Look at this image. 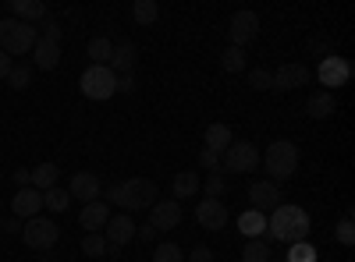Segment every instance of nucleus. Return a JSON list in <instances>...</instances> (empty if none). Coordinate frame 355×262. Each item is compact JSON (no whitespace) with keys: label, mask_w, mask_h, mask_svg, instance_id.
<instances>
[{"label":"nucleus","mask_w":355,"mask_h":262,"mask_svg":"<svg viewBox=\"0 0 355 262\" xmlns=\"http://www.w3.org/2000/svg\"><path fill=\"white\" fill-rule=\"evenodd\" d=\"M57 238H61V227L46 216H33V220L21 223V241L33 252H50L57 245Z\"/></svg>","instance_id":"obj_5"},{"label":"nucleus","mask_w":355,"mask_h":262,"mask_svg":"<svg viewBox=\"0 0 355 262\" xmlns=\"http://www.w3.org/2000/svg\"><path fill=\"white\" fill-rule=\"evenodd\" d=\"M249 89H256V93L274 89V78H270V71H266V68H252V71H249Z\"/></svg>","instance_id":"obj_37"},{"label":"nucleus","mask_w":355,"mask_h":262,"mask_svg":"<svg viewBox=\"0 0 355 262\" xmlns=\"http://www.w3.org/2000/svg\"><path fill=\"white\" fill-rule=\"evenodd\" d=\"M199 167L214 174V170H220V156H217V153H210V149H199Z\"/></svg>","instance_id":"obj_39"},{"label":"nucleus","mask_w":355,"mask_h":262,"mask_svg":"<svg viewBox=\"0 0 355 262\" xmlns=\"http://www.w3.org/2000/svg\"><path fill=\"white\" fill-rule=\"evenodd\" d=\"M316 78H320V85H327V93H334V89L352 82V61L348 57H338V53L323 57L320 68H316Z\"/></svg>","instance_id":"obj_9"},{"label":"nucleus","mask_w":355,"mask_h":262,"mask_svg":"<svg viewBox=\"0 0 355 262\" xmlns=\"http://www.w3.org/2000/svg\"><path fill=\"white\" fill-rule=\"evenodd\" d=\"M85 53H89V61H93V64H103V68H110V57H114V43H110L107 36H96V39H89Z\"/></svg>","instance_id":"obj_26"},{"label":"nucleus","mask_w":355,"mask_h":262,"mask_svg":"<svg viewBox=\"0 0 355 262\" xmlns=\"http://www.w3.org/2000/svg\"><path fill=\"white\" fill-rule=\"evenodd\" d=\"M227 145H231V128H227V124H220V121H217V124H210V128L202 131V149H210V153H217V156H220V153L227 149Z\"/></svg>","instance_id":"obj_23"},{"label":"nucleus","mask_w":355,"mask_h":262,"mask_svg":"<svg viewBox=\"0 0 355 262\" xmlns=\"http://www.w3.org/2000/svg\"><path fill=\"white\" fill-rule=\"evenodd\" d=\"M33 61H36L40 71H53L57 64H61V46H53V43H46V39H36Z\"/></svg>","instance_id":"obj_22"},{"label":"nucleus","mask_w":355,"mask_h":262,"mask_svg":"<svg viewBox=\"0 0 355 262\" xmlns=\"http://www.w3.org/2000/svg\"><path fill=\"white\" fill-rule=\"evenodd\" d=\"M0 230H8V234H21V220L15 216V220H4V227Z\"/></svg>","instance_id":"obj_45"},{"label":"nucleus","mask_w":355,"mask_h":262,"mask_svg":"<svg viewBox=\"0 0 355 262\" xmlns=\"http://www.w3.org/2000/svg\"><path fill=\"white\" fill-rule=\"evenodd\" d=\"M256 36H259V15L249 11V8H245V11H234L231 21H227V39H231V46L245 50Z\"/></svg>","instance_id":"obj_8"},{"label":"nucleus","mask_w":355,"mask_h":262,"mask_svg":"<svg viewBox=\"0 0 355 262\" xmlns=\"http://www.w3.org/2000/svg\"><path fill=\"white\" fill-rule=\"evenodd\" d=\"M135 43L121 39V43H114V57H110V71L114 75H132L135 71Z\"/></svg>","instance_id":"obj_19"},{"label":"nucleus","mask_w":355,"mask_h":262,"mask_svg":"<svg viewBox=\"0 0 355 262\" xmlns=\"http://www.w3.org/2000/svg\"><path fill=\"white\" fill-rule=\"evenodd\" d=\"M202 191H206V198H220V195L227 191V178H224V170H214L210 178H206Z\"/></svg>","instance_id":"obj_35"},{"label":"nucleus","mask_w":355,"mask_h":262,"mask_svg":"<svg viewBox=\"0 0 355 262\" xmlns=\"http://www.w3.org/2000/svg\"><path fill=\"white\" fill-rule=\"evenodd\" d=\"M8 82H11V89H15V93L28 89V82H33V68H28V64H15L11 75H8Z\"/></svg>","instance_id":"obj_36"},{"label":"nucleus","mask_w":355,"mask_h":262,"mask_svg":"<svg viewBox=\"0 0 355 262\" xmlns=\"http://www.w3.org/2000/svg\"><path fill=\"white\" fill-rule=\"evenodd\" d=\"M36 39H40L36 25H25L18 18H4V21H0V50H4L11 61L21 57V53H33Z\"/></svg>","instance_id":"obj_4"},{"label":"nucleus","mask_w":355,"mask_h":262,"mask_svg":"<svg viewBox=\"0 0 355 262\" xmlns=\"http://www.w3.org/2000/svg\"><path fill=\"white\" fill-rule=\"evenodd\" d=\"M309 50H316V53H323V57H331V53H334V50H331L327 43H323V39H313V43H309Z\"/></svg>","instance_id":"obj_46"},{"label":"nucleus","mask_w":355,"mask_h":262,"mask_svg":"<svg viewBox=\"0 0 355 262\" xmlns=\"http://www.w3.org/2000/svg\"><path fill=\"white\" fill-rule=\"evenodd\" d=\"M239 230L245 234V241L263 238V234H266V216H263V213H256V209H245V213L239 216Z\"/></svg>","instance_id":"obj_25"},{"label":"nucleus","mask_w":355,"mask_h":262,"mask_svg":"<svg viewBox=\"0 0 355 262\" xmlns=\"http://www.w3.org/2000/svg\"><path fill=\"white\" fill-rule=\"evenodd\" d=\"M57 170L53 163H40V167H33L28 170V185H33L36 191H50V188H57Z\"/></svg>","instance_id":"obj_24"},{"label":"nucleus","mask_w":355,"mask_h":262,"mask_svg":"<svg viewBox=\"0 0 355 262\" xmlns=\"http://www.w3.org/2000/svg\"><path fill=\"white\" fill-rule=\"evenodd\" d=\"M182 216H185L182 202H178V198H164V202H153V206H150V220H146V223L160 234V230H174L178 223H182Z\"/></svg>","instance_id":"obj_10"},{"label":"nucleus","mask_w":355,"mask_h":262,"mask_svg":"<svg viewBox=\"0 0 355 262\" xmlns=\"http://www.w3.org/2000/svg\"><path fill=\"white\" fill-rule=\"evenodd\" d=\"M220 167L227 174H252L259 167V149L252 142H231L220 153Z\"/></svg>","instance_id":"obj_7"},{"label":"nucleus","mask_w":355,"mask_h":262,"mask_svg":"<svg viewBox=\"0 0 355 262\" xmlns=\"http://www.w3.org/2000/svg\"><path fill=\"white\" fill-rule=\"evenodd\" d=\"M103 238H107V245H110V248L121 252L128 241H135V220H132L128 213L110 216V220H107V227H103Z\"/></svg>","instance_id":"obj_13"},{"label":"nucleus","mask_w":355,"mask_h":262,"mask_svg":"<svg viewBox=\"0 0 355 262\" xmlns=\"http://www.w3.org/2000/svg\"><path fill=\"white\" fill-rule=\"evenodd\" d=\"M68 206H71L68 188H50V191H43V209H50V213H64Z\"/></svg>","instance_id":"obj_30"},{"label":"nucleus","mask_w":355,"mask_h":262,"mask_svg":"<svg viewBox=\"0 0 355 262\" xmlns=\"http://www.w3.org/2000/svg\"><path fill=\"white\" fill-rule=\"evenodd\" d=\"M107 220H110V206H107L103 198H96V202H85L82 213H78V223L89 230V234H100V230L107 227Z\"/></svg>","instance_id":"obj_17"},{"label":"nucleus","mask_w":355,"mask_h":262,"mask_svg":"<svg viewBox=\"0 0 355 262\" xmlns=\"http://www.w3.org/2000/svg\"><path fill=\"white\" fill-rule=\"evenodd\" d=\"M245 50H239V46H227L224 53H220V71H227V75H239V71H245Z\"/></svg>","instance_id":"obj_29"},{"label":"nucleus","mask_w":355,"mask_h":262,"mask_svg":"<svg viewBox=\"0 0 355 262\" xmlns=\"http://www.w3.org/2000/svg\"><path fill=\"white\" fill-rule=\"evenodd\" d=\"M11 209H15L18 220L40 216V213H43V191H36V188H18V195L11 198Z\"/></svg>","instance_id":"obj_16"},{"label":"nucleus","mask_w":355,"mask_h":262,"mask_svg":"<svg viewBox=\"0 0 355 262\" xmlns=\"http://www.w3.org/2000/svg\"><path fill=\"white\" fill-rule=\"evenodd\" d=\"M117 93L132 96L135 93V75H117Z\"/></svg>","instance_id":"obj_41"},{"label":"nucleus","mask_w":355,"mask_h":262,"mask_svg":"<svg viewBox=\"0 0 355 262\" xmlns=\"http://www.w3.org/2000/svg\"><path fill=\"white\" fill-rule=\"evenodd\" d=\"M15 185H18V188H33V185H28V170H25V167L15 170Z\"/></svg>","instance_id":"obj_44"},{"label":"nucleus","mask_w":355,"mask_h":262,"mask_svg":"<svg viewBox=\"0 0 355 262\" xmlns=\"http://www.w3.org/2000/svg\"><path fill=\"white\" fill-rule=\"evenodd\" d=\"M199 188H202V181H199V174H196V170H178V174H174V181H171V191H174L178 202H182V198H192Z\"/></svg>","instance_id":"obj_21"},{"label":"nucleus","mask_w":355,"mask_h":262,"mask_svg":"<svg viewBox=\"0 0 355 262\" xmlns=\"http://www.w3.org/2000/svg\"><path fill=\"white\" fill-rule=\"evenodd\" d=\"M249 198H252V209L256 213H274L277 206H281V185H274V181H252L249 185Z\"/></svg>","instance_id":"obj_12"},{"label":"nucleus","mask_w":355,"mask_h":262,"mask_svg":"<svg viewBox=\"0 0 355 262\" xmlns=\"http://www.w3.org/2000/svg\"><path fill=\"white\" fill-rule=\"evenodd\" d=\"M153 262H185V252H182V245H174V241H160L153 248Z\"/></svg>","instance_id":"obj_31"},{"label":"nucleus","mask_w":355,"mask_h":262,"mask_svg":"<svg viewBox=\"0 0 355 262\" xmlns=\"http://www.w3.org/2000/svg\"><path fill=\"white\" fill-rule=\"evenodd\" d=\"M270 78H274V89L291 93V89H302V85L313 78V71H309L306 64H299V61H288V64H281L277 71H270Z\"/></svg>","instance_id":"obj_11"},{"label":"nucleus","mask_w":355,"mask_h":262,"mask_svg":"<svg viewBox=\"0 0 355 262\" xmlns=\"http://www.w3.org/2000/svg\"><path fill=\"white\" fill-rule=\"evenodd\" d=\"M284 262H316V248L309 245V241H295L291 248H288V259Z\"/></svg>","instance_id":"obj_34"},{"label":"nucleus","mask_w":355,"mask_h":262,"mask_svg":"<svg viewBox=\"0 0 355 262\" xmlns=\"http://www.w3.org/2000/svg\"><path fill=\"white\" fill-rule=\"evenodd\" d=\"M11 68H15V61H11V57H8L4 50H0V78H8V75H11Z\"/></svg>","instance_id":"obj_43"},{"label":"nucleus","mask_w":355,"mask_h":262,"mask_svg":"<svg viewBox=\"0 0 355 262\" xmlns=\"http://www.w3.org/2000/svg\"><path fill=\"white\" fill-rule=\"evenodd\" d=\"M196 220L202 230H224L227 227V206L220 198H202L196 206Z\"/></svg>","instance_id":"obj_14"},{"label":"nucleus","mask_w":355,"mask_h":262,"mask_svg":"<svg viewBox=\"0 0 355 262\" xmlns=\"http://www.w3.org/2000/svg\"><path fill=\"white\" fill-rule=\"evenodd\" d=\"M11 18L33 25V21H43L46 18V4L43 0H11Z\"/></svg>","instance_id":"obj_20"},{"label":"nucleus","mask_w":355,"mask_h":262,"mask_svg":"<svg viewBox=\"0 0 355 262\" xmlns=\"http://www.w3.org/2000/svg\"><path fill=\"white\" fill-rule=\"evenodd\" d=\"M338 241L348 248V245H355V223H352V213H345L341 220H338Z\"/></svg>","instance_id":"obj_38"},{"label":"nucleus","mask_w":355,"mask_h":262,"mask_svg":"<svg viewBox=\"0 0 355 262\" xmlns=\"http://www.w3.org/2000/svg\"><path fill=\"white\" fill-rule=\"evenodd\" d=\"M0 227H4V220H0Z\"/></svg>","instance_id":"obj_47"},{"label":"nucleus","mask_w":355,"mask_h":262,"mask_svg":"<svg viewBox=\"0 0 355 262\" xmlns=\"http://www.w3.org/2000/svg\"><path fill=\"white\" fill-rule=\"evenodd\" d=\"M274 255H270V241H263V238H252V241H245V248H242V262H270Z\"/></svg>","instance_id":"obj_28"},{"label":"nucleus","mask_w":355,"mask_h":262,"mask_svg":"<svg viewBox=\"0 0 355 262\" xmlns=\"http://www.w3.org/2000/svg\"><path fill=\"white\" fill-rule=\"evenodd\" d=\"M135 234H139V241H157V230H153L150 223H142V227L135 230Z\"/></svg>","instance_id":"obj_42"},{"label":"nucleus","mask_w":355,"mask_h":262,"mask_svg":"<svg viewBox=\"0 0 355 262\" xmlns=\"http://www.w3.org/2000/svg\"><path fill=\"white\" fill-rule=\"evenodd\" d=\"M185 259H189V262H214V252L206 248V245H196L192 255H185Z\"/></svg>","instance_id":"obj_40"},{"label":"nucleus","mask_w":355,"mask_h":262,"mask_svg":"<svg viewBox=\"0 0 355 262\" xmlns=\"http://www.w3.org/2000/svg\"><path fill=\"white\" fill-rule=\"evenodd\" d=\"M36 32H40V39H46V43H53V46H61V39H64V28L57 25L53 18H43Z\"/></svg>","instance_id":"obj_33"},{"label":"nucleus","mask_w":355,"mask_h":262,"mask_svg":"<svg viewBox=\"0 0 355 262\" xmlns=\"http://www.w3.org/2000/svg\"><path fill=\"white\" fill-rule=\"evenodd\" d=\"M259 163H263L266 174H270V181L281 185L299 170V145L288 142V138H277V142L266 145V153H259Z\"/></svg>","instance_id":"obj_3"},{"label":"nucleus","mask_w":355,"mask_h":262,"mask_svg":"<svg viewBox=\"0 0 355 262\" xmlns=\"http://www.w3.org/2000/svg\"><path fill=\"white\" fill-rule=\"evenodd\" d=\"M160 18V4L157 0H135L132 4V21L135 25H153Z\"/></svg>","instance_id":"obj_27"},{"label":"nucleus","mask_w":355,"mask_h":262,"mask_svg":"<svg viewBox=\"0 0 355 262\" xmlns=\"http://www.w3.org/2000/svg\"><path fill=\"white\" fill-rule=\"evenodd\" d=\"M100 191H103V181L96 178L93 170H78L75 178H71V185H68V195L71 198H82V202H96Z\"/></svg>","instance_id":"obj_15"},{"label":"nucleus","mask_w":355,"mask_h":262,"mask_svg":"<svg viewBox=\"0 0 355 262\" xmlns=\"http://www.w3.org/2000/svg\"><path fill=\"white\" fill-rule=\"evenodd\" d=\"M306 113H309L313 121H327V118H334V113H338V100H334V93L316 89V93L306 100Z\"/></svg>","instance_id":"obj_18"},{"label":"nucleus","mask_w":355,"mask_h":262,"mask_svg":"<svg viewBox=\"0 0 355 262\" xmlns=\"http://www.w3.org/2000/svg\"><path fill=\"white\" fill-rule=\"evenodd\" d=\"M121 206L125 213L132 209H150L157 202V185L150 178H128V181H110L107 185V206Z\"/></svg>","instance_id":"obj_2"},{"label":"nucleus","mask_w":355,"mask_h":262,"mask_svg":"<svg viewBox=\"0 0 355 262\" xmlns=\"http://www.w3.org/2000/svg\"><path fill=\"white\" fill-rule=\"evenodd\" d=\"M270 262H277V259H270Z\"/></svg>","instance_id":"obj_48"},{"label":"nucleus","mask_w":355,"mask_h":262,"mask_svg":"<svg viewBox=\"0 0 355 262\" xmlns=\"http://www.w3.org/2000/svg\"><path fill=\"white\" fill-rule=\"evenodd\" d=\"M82 255H89V259H103V255H107L103 230H100V234H85V238H82Z\"/></svg>","instance_id":"obj_32"},{"label":"nucleus","mask_w":355,"mask_h":262,"mask_svg":"<svg viewBox=\"0 0 355 262\" xmlns=\"http://www.w3.org/2000/svg\"><path fill=\"white\" fill-rule=\"evenodd\" d=\"M82 93L85 100H110L117 93V75L103 64H89L82 71Z\"/></svg>","instance_id":"obj_6"},{"label":"nucleus","mask_w":355,"mask_h":262,"mask_svg":"<svg viewBox=\"0 0 355 262\" xmlns=\"http://www.w3.org/2000/svg\"><path fill=\"white\" fill-rule=\"evenodd\" d=\"M306 234H309V213H306L302 206L281 202V206L270 213V220H266V238H263V241L295 245V241H306Z\"/></svg>","instance_id":"obj_1"}]
</instances>
